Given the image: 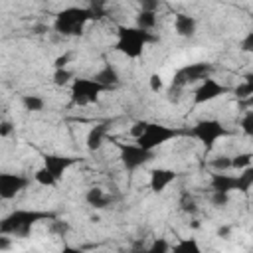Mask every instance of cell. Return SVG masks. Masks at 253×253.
<instances>
[{
  "instance_id": "cell-1",
  "label": "cell",
  "mask_w": 253,
  "mask_h": 253,
  "mask_svg": "<svg viewBox=\"0 0 253 253\" xmlns=\"http://www.w3.org/2000/svg\"><path fill=\"white\" fill-rule=\"evenodd\" d=\"M117 43L115 49L128 59H138L142 55V49L146 43L156 42V36H152L148 30H142L138 26H119L117 28Z\"/></svg>"
},
{
  "instance_id": "cell-2",
  "label": "cell",
  "mask_w": 253,
  "mask_h": 253,
  "mask_svg": "<svg viewBox=\"0 0 253 253\" xmlns=\"http://www.w3.org/2000/svg\"><path fill=\"white\" fill-rule=\"evenodd\" d=\"M43 219H55L51 211H38V210H16L10 215H6L0 223V233L2 235H18V237H28L32 227L38 221Z\"/></svg>"
},
{
  "instance_id": "cell-3",
  "label": "cell",
  "mask_w": 253,
  "mask_h": 253,
  "mask_svg": "<svg viewBox=\"0 0 253 253\" xmlns=\"http://www.w3.org/2000/svg\"><path fill=\"white\" fill-rule=\"evenodd\" d=\"M89 20H93V12L89 8L69 6V8H63L61 12H57V16L53 20V30L61 36H79V34H83V28Z\"/></svg>"
},
{
  "instance_id": "cell-4",
  "label": "cell",
  "mask_w": 253,
  "mask_h": 253,
  "mask_svg": "<svg viewBox=\"0 0 253 253\" xmlns=\"http://www.w3.org/2000/svg\"><path fill=\"white\" fill-rule=\"evenodd\" d=\"M182 134H184L182 128L166 126V125H160V123H148L146 130L136 138V144L146 148V150H154V148L162 146L164 142H168L172 138H178Z\"/></svg>"
},
{
  "instance_id": "cell-5",
  "label": "cell",
  "mask_w": 253,
  "mask_h": 253,
  "mask_svg": "<svg viewBox=\"0 0 253 253\" xmlns=\"http://www.w3.org/2000/svg\"><path fill=\"white\" fill-rule=\"evenodd\" d=\"M103 91H107V87L97 79H85V77L75 79L71 83V103L77 107L95 103Z\"/></svg>"
},
{
  "instance_id": "cell-6",
  "label": "cell",
  "mask_w": 253,
  "mask_h": 253,
  "mask_svg": "<svg viewBox=\"0 0 253 253\" xmlns=\"http://www.w3.org/2000/svg\"><path fill=\"white\" fill-rule=\"evenodd\" d=\"M194 138H198L206 148H211L219 138L227 136L229 130L215 119H204V121H198L190 132Z\"/></svg>"
},
{
  "instance_id": "cell-7",
  "label": "cell",
  "mask_w": 253,
  "mask_h": 253,
  "mask_svg": "<svg viewBox=\"0 0 253 253\" xmlns=\"http://www.w3.org/2000/svg\"><path fill=\"white\" fill-rule=\"evenodd\" d=\"M213 71V65L208 63V61H198V63H190L186 67H182L180 71H176L170 87H176V89H184L188 83H194V81H204L211 75Z\"/></svg>"
},
{
  "instance_id": "cell-8",
  "label": "cell",
  "mask_w": 253,
  "mask_h": 253,
  "mask_svg": "<svg viewBox=\"0 0 253 253\" xmlns=\"http://www.w3.org/2000/svg\"><path fill=\"white\" fill-rule=\"evenodd\" d=\"M119 150H121V162L128 172L144 166L154 158L152 150H146L138 144H119Z\"/></svg>"
},
{
  "instance_id": "cell-9",
  "label": "cell",
  "mask_w": 253,
  "mask_h": 253,
  "mask_svg": "<svg viewBox=\"0 0 253 253\" xmlns=\"http://www.w3.org/2000/svg\"><path fill=\"white\" fill-rule=\"evenodd\" d=\"M227 93H231V89H229L227 85H221L219 81L208 77V79H204V81L200 83V87L194 91V105L210 103V101H213V99H217V97H221V95H227Z\"/></svg>"
},
{
  "instance_id": "cell-10",
  "label": "cell",
  "mask_w": 253,
  "mask_h": 253,
  "mask_svg": "<svg viewBox=\"0 0 253 253\" xmlns=\"http://www.w3.org/2000/svg\"><path fill=\"white\" fill-rule=\"evenodd\" d=\"M26 186H28V178L20 174H8V172L0 174V198L2 200L16 198V194H20Z\"/></svg>"
},
{
  "instance_id": "cell-11",
  "label": "cell",
  "mask_w": 253,
  "mask_h": 253,
  "mask_svg": "<svg viewBox=\"0 0 253 253\" xmlns=\"http://www.w3.org/2000/svg\"><path fill=\"white\" fill-rule=\"evenodd\" d=\"M75 160L77 158H71V156H59V154H45L43 156V166L57 178V180H61V176H63V172L69 168V166H73L75 164Z\"/></svg>"
},
{
  "instance_id": "cell-12",
  "label": "cell",
  "mask_w": 253,
  "mask_h": 253,
  "mask_svg": "<svg viewBox=\"0 0 253 253\" xmlns=\"http://www.w3.org/2000/svg\"><path fill=\"white\" fill-rule=\"evenodd\" d=\"M176 172L174 170H170V168H154L152 172H150V190L154 192V194H160V192H164L174 180H176Z\"/></svg>"
},
{
  "instance_id": "cell-13",
  "label": "cell",
  "mask_w": 253,
  "mask_h": 253,
  "mask_svg": "<svg viewBox=\"0 0 253 253\" xmlns=\"http://www.w3.org/2000/svg\"><path fill=\"white\" fill-rule=\"evenodd\" d=\"M107 132H109V125L107 123H101V125H95L91 126V130L87 132V148L91 152L99 150L107 138Z\"/></svg>"
},
{
  "instance_id": "cell-14",
  "label": "cell",
  "mask_w": 253,
  "mask_h": 253,
  "mask_svg": "<svg viewBox=\"0 0 253 253\" xmlns=\"http://www.w3.org/2000/svg\"><path fill=\"white\" fill-rule=\"evenodd\" d=\"M210 186H211V190L231 194L233 190H237V176H229V174H223V172H215V174L211 176V180H210Z\"/></svg>"
},
{
  "instance_id": "cell-15",
  "label": "cell",
  "mask_w": 253,
  "mask_h": 253,
  "mask_svg": "<svg viewBox=\"0 0 253 253\" xmlns=\"http://www.w3.org/2000/svg\"><path fill=\"white\" fill-rule=\"evenodd\" d=\"M174 30L182 38H192L196 34V20L188 14H176L174 18Z\"/></svg>"
},
{
  "instance_id": "cell-16",
  "label": "cell",
  "mask_w": 253,
  "mask_h": 253,
  "mask_svg": "<svg viewBox=\"0 0 253 253\" xmlns=\"http://www.w3.org/2000/svg\"><path fill=\"white\" fill-rule=\"evenodd\" d=\"M85 202H87L91 208L103 210V208H109V206L113 204V198L107 196L101 188H91V190H87V194H85Z\"/></svg>"
},
{
  "instance_id": "cell-17",
  "label": "cell",
  "mask_w": 253,
  "mask_h": 253,
  "mask_svg": "<svg viewBox=\"0 0 253 253\" xmlns=\"http://www.w3.org/2000/svg\"><path fill=\"white\" fill-rule=\"evenodd\" d=\"M93 79H97L99 83H103L107 89H111V87H115V85H119V73H117V69L109 63V65H105L101 71H97L95 73V77Z\"/></svg>"
},
{
  "instance_id": "cell-18",
  "label": "cell",
  "mask_w": 253,
  "mask_h": 253,
  "mask_svg": "<svg viewBox=\"0 0 253 253\" xmlns=\"http://www.w3.org/2000/svg\"><path fill=\"white\" fill-rule=\"evenodd\" d=\"M253 188V166L249 164L247 168L241 170V174H237V192L245 194Z\"/></svg>"
},
{
  "instance_id": "cell-19",
  "label": "cell",
  "mask_w": 253,
  "mask_h": 253,
  "mask_svg": "<svg viewBox=\"0 0 253 253\" xmlns=\"http://www.w3.org/2000/svg\"><path fill=\"white\" fill-rule=\"evenodd\" d=\"M136 26L150 32L156 26V12H152V10H140L136 14Z\"/></svg>"
},
{
  "instance_id": "cell-20",
  "label": "cell",
  "mask_w": 253,
  "mask_h": 253,
  "mask_svg": "<svg viewBox=\"0 0 253 253\" xmlns=\"http://www.w3.org/2000/svg\"><path fill=\"white\" fill-rule=\"evenodd\" d=\"M22 105L26 111H32V113H38L45 107V101L40 97V95H24L22 97Z\"/></svg>"
},
{
  "instance_id": "cell-21",
  "label": "cell",
  "mask_w": 253,
  "mask_h": 253,
  "mask_svg": "<svg viewBox=\"0 0 253 253\" xmlns=\"http://www.w3.org/2000/svg\"><path fill=\"white\" fill-rule=\"evenodd\" d=\"M34 178H36V182H38L40 186H47V188H49V186H55V184L59 182V180H57V178H55V176H53L45 166H42L40 170H36Z\"/></svg>"
},
{
  "instance_id": "cell-22",
  "label": "cell",
  "mask_w": 253,
  "mask_h": 253,
  "mask_svg": "<svg viewBox=\"0 0 253 253\" xmlns=\"http://www.w3.org/2000/svg\"><path fill=\"white\" fill-rule=\"evenodd\" d=\"M210 166L213 172H225L231 168V156H225V154H217L210 160Z\"/></svg>"
},
{
  "instance_id": "cell-23",
  "label": "cell",
  "mask_w": 253,
  "mask_h": 253,
  "mask_svg": "<svg viewBox=\"0 0 253 253\" xmlns=\"http://www.w3.org/2000/svg\"><path fill=\"white\" fill-rule=\"evenodd\" d=\"M253 160V154L251 152H239L235 156H231V168H237V170H243L251 164Z\"/></svg>"
},
{
  "instance_id": "cell-24",
  "label": "cell",
  "mask_w": 253,
  "mask_h": 253,
  "mask_svg": "<svg viewBox=\"0 0 253 253\" xmlns=\"http://www.w3.org/2000/svg\"><path fill=\"white\" fill-rule=\"evenodd\" d=\"M87 8L93 12V20H101V18L107 14L105 0H89V6H87Z\"/></svg>"
},
{
  "instance_id": "cell-25",
  "label": "cell",
  "mask_w": 253,
  "mask_h": 253,
  "mask_svg": "<svg viewBox=\"0 0 253 253\" xmlns=\"http://www.w3.org/2000/svg\"><path fill=\"white\" fill-rule=\"evenodd\" d=\"M71 77H73V73H71L69 69L61 67V69H55V73H53V83H55L57 87H63V85L69 83Z\"/></svg>"
},
{
  "instance_id": "cell-26",
  "label": "cell",
  "mask_w": 253,
  "mask_h": 253,
  "mask_svg": "<svg viewBox=\"0 0 253 253\" xmlns=\"http://www.w3.org/2000/svg\"><path fill=\"white\" fill-rule=\"evenodd\" d=\"M210 202H211V206H215V208H223V206H227V204H229V194H227V192L211 190Z\"/></svg>"
},
{
  "instance_id": "cell-27",
  "label": "cell",
  "mask_w": 253,
  "mask_h": 253,
  "mask_svg": "<svg viewBox=\"0 0 253 253\" xmlns=\"http://www.w3.org/2000/svg\"><path fill=\"white\" fill-rule=\"evenodd\" d=\"M233 93H235V97H239V99H247V97H251L253 95V85L251 83H247V81H241L235 89H231Z\"/></svg>"
},
{
  "instance_id": "cell-28",
  "label": "cell",
  "mask_w": 253,
  "mask_h": 253,
  "mask_svg": "<svg viewBox=\"0 0 253 253\" xmlns=\"http://www.w3.org/2000/svg\"><path fill=\"white\" fill-rule=\"evenodd\" d=\"M241 130H243V134L253 136V111L245 113V117L241 119Z\"/></svg>"
},
{
  "instance_id": "cell-29",
  "label": "cell",
  "mask_w": 253,
  "mask_h": 253,
  "mask_svg": "<svg viewBox=\"0 0 253 253\" xmlns=\"http://www.w3.org/2000/svg\"><path fill=\"white\" fill-rule=\"evenodd\" d=\"M148 85H150V89H152L154 93H160V91L164 89V81H162V77H160L158 73H152V75H150Z\"/></svg>"
},
{
  "instance_id": "cell-30",
  "label": "cell",
  "mask_w": 253,
  "mask_h": 253,
  "mask_svg": "<svg viewBox=\"0 0 253 253\" xmlns=\"http://www.w3.org/2000/svg\"><path fill=\"white\" fill-rule=\"evenodd\" d=\"M239 47H241V51H245V53H253V32H247V34H245V38L241 40Z\"/></svg>"
},
{
  "instance_id": "cell-31",
  "label": "cell",
  "mask_w": 253,
  "mask_h": 253,
  "mask_svg": "<svg viewBox=\"0 0 253 253\" xmlns=\"http://www.w3.org/2000/svg\"><path fill=\"white\" fill-rule=\"evenodd\" d=\"M174 249H178V251H182V249H188V251H190V249H192V251L198 253V251H200V245H198L194 239H182Z\"/></svg>"
},
{
  "instance_id": "cell-32",
  "label": "cell",
  "mask_w": 253,
  "mask_h": 253,
  "mask_svg": "<svg viewBox=\"0 0 253 253\" xmlns=\"http://www.w3.org/2000/svg\"><path fill=\"white\" fill-rule=\"evenodd\" d=\"M146 126H148V123H146V121H136V123L130 126V134L134 136V140H136V138L146 130Z\"/></svg>"
},
{
  "instance_id": "cell-33",
  "label": "cell",
  "mask_w": 253,
  "mask_h": 253,
  "mask_svg": "<svg viewBox=\"0 0 253 253\" xmlns=\"http://www.w3.org/2000/svg\"><path fill=\"white\" fill-rule=\"evenodd\" d=\"M168 249H170V245H168L164 239H156V241L148 247V251H152V253H156V251H158V253H164V251H168Z\"/></svg>"
},
{
  "instance_id": "cell-34",
  "label": "cell",
  "mask_w": 253,
  "mask_h": 253,
  "mask_svg": "<svg viewBox=\"0 0 253 253\" xmlns=\"http://www.w3.org/2000/svg\"><path fill=\"white\" fill-rule=\"evenodd\" d=\"M138 4H140V10H152V12H156L158 6H160V0H138Z\"/></svg>"
},
{
  "instance_id": "cell-35",
  "label": "cell",
  "mask_w": 253,
  "mask_h": 253,
  "mask_svg": "<svg viewBox=\"0 0 253 253\" xmlns=\"http://www.w3.org/2000/svg\"><path fill=\"white\" fill-rule=\"evenodd\" d=\"M12 130H14V128H12V123H10V121H2V123H0V136H2V138H8V136L12 134Z\"/></svg>"
},
{
  "instance_id": "cell-36",
  "label": "cell",
  "mask_w": 253,
  "mask_h": 253,
  "mask_svg": "<svg viewBox=\"0 0 253 253\" xmlns=\"http://www.w3.org/2000/svg\"><path fill=\"white\" fill-rule=\"evenodd\" d=\"M182 210H184V211H196L198 208H196V202H194L192 198L184 196V198H182Z\"/></svg>"
},
{
  "instance_id": "cell-37",
  "label": "cell",
  "mask_w": 253,
  "mask_h": 253,
  "mask_svg": "<svg viewBox=\"0 0 253 253\" xmlns=\"http://www.w3.org/2000/svg\"><path fill=\"white\" fill-rule=\"evenodd\" d=\"M69 59H71V55H69V53H63V55H59V57H55V61H53V65H55V69H61V67H65V65L69 63Z\"/></svg>"
},
{
  "instance_id": "cell-38",
  "label": "cell",
  "mask_w": 253,
  "mask_h": 253,
  "mask_svg": "<svg viewBox=\"0 0 253 253\" xmlns=\"http://www.w3.org/2000/svg\"><path fill=\"white\" fill-rule=\"evenodd\" d=\"M227 233H229V227H219L217 229V235H221V237H225Z\"/></svg>"
},
{
  "instance_id": "cell-39",
  "label": "cell",
  "mask_w": 253,
  "mask_h": 253,
  "mask_svg": "<svg viewBox=\"0 0 253 253\" xmlns=\"http://www.w3.org/2000/svg\"><path fill=\"white\" fill-rule=\"evenodd\" d=\"M243 81H247V83H251V85H253V71H251V73H247V75L243 77Z\"/></svg>"
}]
</instances>
